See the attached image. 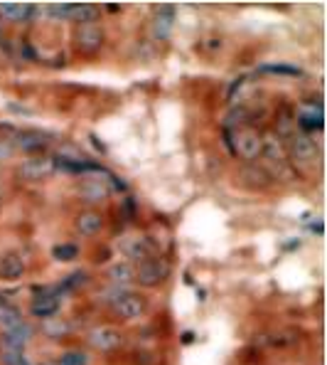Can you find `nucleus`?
Listing matches in <instances>:
<instances>
[{"label": "nucleus", "mask_w": 327, "mask_h": 365, "mask_svg": "<svg viewBox=\"0 0 327 365\" xmlns=\"http://www.w3.org/2000/svg\"><path fill=\"white\" fill-rule=\"evenodd\" d=\"M52 143V136L45 131H35V128H30V131H18L15 133V143L13 146L23 148L25 153L30 155H42L47 151V146Z\"/></svg>", "instance_id": "obj_8"}, {"label": "nucleus", "mask_w": 327, "mask_h": 365, "mask_svg": "<svg viewBox=\"0 0 327 365\" xmlns=\"http://www.w3.org/2000/svg\"><path fill=\"white\" fill-rule=\"evenodd\" d=\"M13 143H8L5 138H0V160H8L10 155H13Z\"/></svg>", "instance_id": "obj_31"}, {"label": "nucleus", "mask_w": 327, "mask_h": 365, "mask_svg": "<svg viewBox=\"0 0 327 365\" xmlns=\"http://www.w3.org/2000/svg\"><path fill=\"white\" fill-rule=\"evenodd\" d=\"M175 28V8L170 5H158L153 15V37L160 42H168Z\"/></svg>", "instance_id": "obj_9"}, {"label": "nucleus", "mask_w": 327, "mask_h": 365, "mask_svg": "<svg viewBox=\"0 0 327 365\" xmlns=\"http://www.w3.org/2000/svg\"><path fill=\"white\" fill-rule=\"evenodd\" d=\"M37 13L35 5H0V15H3L5 20H10V23H30L32 15Z\"/></svg>", "instance_id": "obj_19"}, {"label": "nucleus", "mask_w": 327, "mask_h": 365, "mask_svg": "<svg viewBox=\"0 0 327 365\" xmlns=\"http://www.w3.org/2000/svg\"><path fill=\"white\" fill-rule=\"evenodd\" d=\"M261 155H268L273 163H278V160H286V146H283L281 138L271 133V136L264 138V151H261Z\"/></svg>", "instance_id": "obj_22"}, {"label": "nucleus", "mask_w": 327, "mask_h": 365, "mask_svg": "<svg viewBox=\"0 0 327 365\" xmlns=\"http://www.w3.org/2000/svg\"><path fill=\"white\" fill-rule=\"evenodd\" d=\"M23 324V316H20V309H15V306L5 304L0 306V329H13V326Z\"/></svg>", "instance_id": "obj_24"}, {"label": "nucleus", "mask_w": 327, "mask_h": 365, "mask_svg": "<svg viewBox=\"0 0 327 365\" xmlns=\"http://www.w3.org/2000/svg\"><path fill=\"white\" fill-rule=\"evenodd\" d=\"M111 309H114V314L119 316L121 321H136L148 314V302L141 294H121V297L111 304Z\"/></svg>", "instance_id": "obj_5"}, {"label": "nucleus", "mask_w": 327, "mask_h": 365, "mask_svg": "<svg viewBox=\"0 0 327 365\" xmlns=\"http://www.w3.org/2000/svg\"><path fill=\"white\" fill-rule=\"evenodd\" d=\"M60 306H62L60 292H57V289H50V292H40L35 299H32L30 314L35 316V319L47 321V319H55L57 311H60Z\"/></svg>", "instance_id": "obj_6"}, {"label": "nucleus", "mask_w": 327, "mask_h": 365, "mask_svg": "<svg viewBox=\"0 0 327 365\" xmlns=\"http://www.w3.org/2000/svg\"><path fill=\"white\" fill-rule=\"evenodd\" d=\"M50 10L55 18H60V20H69V13H72V5H50Z\"/></svg>", "instance_id": "obj_30"}, {"label": "nucleus", "mask_w": 327, "mask_h": 365, "mask_svg": "<svg viewBox=\"0 0 327 365\" xmlns=\"http://www.w3.org/2000/svg\"><path fill=\"white\" fill-rule=\"evenodd\" d=\"M99 20V8L96 5H72V13H69V23L74 25H89V23H96Z\"/></svg>", "instance_id": "obj_20"}, {"label": "nucleus", "mask_w": 327, "mask_h": 365, "mask_svg": "<svg viewBox=\"0 0 327 365\" xmlns=\"http://www.w3.org/2000/svg\"><path fill=\"white\" fill-rule=\"evenodd\" d=\"M168 274H170L168 264H165L160 257H150V259L141 262V264L136 267V282L146 289H155L168 279Z\"/></svg>", "instance_id": "obj_4"}, {"label": "nucleus", "mask_w": 327, "mask_h": 365, "mask_svg": "<svg viewBox=\"0 0 327 365\" xmlns=\"http://www.w3.org/2000/svg\"><path fill=\"white\" fill-rule=\"evenodd\" d=\"M79 195L87 202H104L109 197V185L104 178H87L79 182Z\"/></svg>", "instance_id": "obj_14"}, {"label": "nucleus", "mask_w": 327, "mask_h": 365, "mask_svg": "<svg viewBox=\"0 0 327 365\" xmlns=\"http://www.w3.org/2000/svg\"><path fill=\"white\" fill-rule=\"evenodd\" d=\"M239 178L246 187H254V190H264V187H268L273 182L271 173H268L264 165H259V163L244 165V168L239 170Z\"/></svg>", "instance_id": "obj_11"}, {"label": "nucleus", "mask_w": 327, "mask_h": 365, "mask_svg": "<svg viewBox=\"0 0 327 365\" xmlns=\"http://www.w3.org/2000/svg\"><path fill=\"white\" fill-rule=\"evenodd\" d=\"M89 346L94 351H101V353H111L116 348L123 346V334L114 326H99L89 334Z\"/></svg>", "instance_id": "obj_7"}, {"label": "nucleus", "mask_w": 327, "mask_h": 365, "mask_svg": "<svg viewBox=\"0 0 327 365\" xmlns=\"http://www.w3.org/2000/svg\"><path fill=\"white\" fill-rule=\"evenodd\" d=\"M286 158H291L288 163L293 168L310 170L320 160V148L315 143V138L308 136V133H293L286 143Z\"/></svg>", "instance_id": "obj_1"}, {"label": "nucleus", "mask_w": 327, "mask_h": 365, "mask_svg": "<svg viewBox=\"0 0 327 365\" xmlns=\"http://www.w3.org/2000/svg\"><path fill=\"white\" fill-rule=\"evenodd\" d=\"M106 32L99 23H89V25H74L72 30V45L79 55L91 57L104 47Z\"/></svg>", "instance_id": "obj_2"}, {"label": "nucleus", "mask_w": 327, "mask_h": 365, "mask_svg": "<svg viewBox=\"0 0 327 365\" xmlns=\"http://www.w3.org/2000/svg\"><path fill=\"white\" fill-rule=\"evenodd\" d=\"M42 334H47L50 338H67L72 334V326L64 319H60V316H55V319H47L45 324H42Z\"/></svg>", "instance_id": "obj_23"}, {"label": "nucleus", "mask_w": 327, "mask_h": 365, "mask_svg": "<svg viewBox=\"0 0 327 365\" xmlns=\"http://www.w3.org/2000/svg\"><path fill=\"white\" fill-rule=\"evenodd\" d=\"M246 116H249V111H246L244 106H234V109L227 114V126H229V131H237V128H244V126H246Z\"/></svg>", "instance_id": "obj_25"}, {"label": "nucleus", "mask_w": 327, "mask_h": 365, "mask_svg": "<svg viewBox=\"0 0 327 365\" xmlns=\"http://www.w3.org/2000/svg\"><path fill=\"white\" fill-rule=\"evenodd\" d=\"M52 257H55L57 262H74L79 257V247L77 245H57L55 250H52Z\"/></svg>", "instance_id": "obj_26"}, {"label": "nucleus", "mask_w": 327, "mask_h": 365, "mask_svg": "<svg viewBox=\"0 0 327 365\" xmlns=\"http://www.w3.org/2000/svg\"><path fill=\"white\" fill-rule=\"evenodd\" d=\"M123 255L128 257L131 262H146L150 259L153 255V242H150V237H131L126 245H123Z\"/></svg>", "instance_id": "obj_13"}, {"label": "nucleus", "mask_w": 327, "mask_h": 365, "mask_svg": "<svg viewBox=\"0 0 327 365\" xmlns=\"http://www.w3.org/2000/svg\"><path fill=\"white\" fill-rule=\"evenodd\" d=\"M298 126H300V133H313V131H320V128L325 126V114L320 106H315V109H305L298 114Z\"/></svg>", "instance_id": "obj_17"}, {"label": "nucleus", "mask_w": 327, "mask_h": 365, "mask_svg": "<svg viewBox=\"0 0 327 365\" xmlns=\"http://www.w3.org/2000/svg\"><path fill=\"white\" fill-rule=\"evenodd\" d=\"M87 282H89V274L87 272H77V274H69V277L60 284V289H64V292H74V289L84 287Z\"/></svg>", "instance_id": "obj_27"}, {"label": "nucleus", "mask_w": 327, "mask_h": 365, "mask_svg": "<svg viewBox=\"0 0 327 365\" xmlns=\"http://www.w3.org/2000/svg\"><path fill=\"white\" fill-rule=\"evenodd\" d=\"M229 136H234L232 151L241 155L244 160H249V163H254L261 155V151H264V136H261L256 128L244 126V128H237V131H229Z\"/></svg>", "instance_id": "obj_3"}, {"label": "nucleus", "mask_w": 327, "mask_h": 365, "mask_svg": "<svg viewBox=\"0 0 327 365\" xmlns=\"http://www.w3.org/2000/svg\"><path fill=\"white\" fill-rule=\"evenodd\" d=\"M0 205H3V195H0Z\"/></svg>", "instance_id": "obj_32"}, {"label": "nucleus", "mask_w": 327, "mask_h": 365, "mask_svg": "<svg viewBox=\"0 0 327 365\" xmlns=\"http://www.w3.org/2000/svg\"><path fill=\"white\" fill-rule=\"evenodd\" d=\"M104 230V215L96 210H87L77 217V232L84 237H96Z\"/></svg>", "instance_id": "obj_16"}, {"label": "nucleus", "mask_w": 327, "mask_h": 365, "mask_svg": "<svg viewBox=\"0 0 327 365\" xmlns=\"http://www.w3.org/2000/svg\"><path fill=\"white\" fill-rule=\"evenodd\" d=\"M109 282L116 287H128L131 282H136V267L131 262H116L109 267Z\"/></svg>", "instance_id": "obj_18"}, {"label": "nucleus", "mask_w": 327, "mask_h": 365, "mask_svg": "<svg viewBox=\"0 0 327 365\" xmlns=\"http://www.w3.org/2000/svg\"><path fill=\"white\" fill-rule=\"evenodd\" d=\"M23 274H25V262L18 252H5V255H0V279L13 282V279L23 277Z\"/></svg>", "instance_id": "obj_15"}, {"label": "nucleus", "mask_w": 327, "mask_h": 365, "mask_svg": "<svg viewBox=\"0 0 327 365\" xmlns=\"http://www.w3.org/2000/svg\"><path fill=\"white\" fill-rule=\"evenodd\" d=\"M264 72H276V74H288V77H298L300 69L291 67V64H273V67H264Z\"/></svg>", "instance_id": "obj_29"}, {"label": "nucleus", "mask_w": 327, "mask_h": 365, "mask_svg": "<svg viewBox=\"0 0 327 365\" xmlns=\"http://www.w3.org/2000/svg\"><path fill=\"white\" fill-rule=\"evenodd\" d=\"M52 160L50 158H42V155H35V158H28L23 165L18 168V173L23 175L25 180H42L52 173Z\"/></svg>", "instance_id": "obj_12"}, {"label": "nucleus", "mask_w": 327, "mask_h": 365, "mask_svg": "<svg viewBox=\"0 0 327 365\" xmlns=\"http://www.w3.org/2000/svg\"><path fill=\"white\" fill-rule=\"evenodd\" d=\"M87 363H89V356L82 351H69L60 358V365H87Z\"/></svg>", "instance_id": "obj_28"}, {"label": "nucleus", "mask_w": 327, "mask_h": 365, "mask_svg": "<svg viewBox=\"0 0 327 365\" xmlns=\"http://www.w3.org/2000/svg\"><path fill=\"white\" fill-rule=\"evenodd\" d=\"M293 123H296V116H293V109H288V106H283V109L276 114V133H273V136H278V138H281V141H288V138L293 136Z\"/></svg>", "instance_id": "obj_21"}, {"label": "nucleus", "mask_w": 327, "mask_h": 365, "mask_svg": "<svg viewBox=\"0 0 327 365\" xmlns=\"http://www.w3.org/2000/svg\"><path fill=\"white\" fill-rule=\"evenodd\" d=\"M32 336H35L32 326H28L23 321V324L13 326V329H5L3 336H0V341H3L5 351H18V353H23V348L32 341Z\"/></svg>", "instance_id": "obj_10"}]
</instances>
